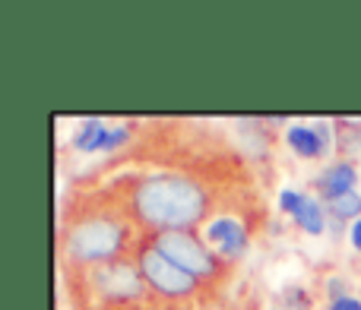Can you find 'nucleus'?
Segmentation results:
<instances>
[{"label":"nucleus","mask_w":361,"mask_h":310,"mask_svg":"<svg viewBox=\"0 0 361 310\" xmlns=\"http://www.w3.org/2000/svg\"><path fill=\"white\" fill-rule=\"evenodd\" d=\"M137 231V222L111 184L76 190L70 199H63L57 218V256L63 273H82L127 260Z\"/></svg>","instance_id":"1"},{"label":"nucleus","mask_w":361,"mask_h":310,"mask_svg":"<svg viewBox=\"0 0 361 310\" xmlns=\"http://www.w3.org/2000/svg\"><path fill=\"white\" fill-rule=\"evenodd\" d=\"M114 193L124 199L140 231H197L206 228L216 216H228L219 206L209 180L187 171H152L124 174L111 180Z\"/></svg>","instance_id":"2"},{"label":"nucleus","mask_w":361,"mask_h":310,"mask_svg":"<svg viewBox=\"0 0 361 310\" xmlns=\"http://www.w3.org/2000/svg\"><path fill=\"white\" fill-rule=\"evenodd\" d=\"M76 285L80 310H156V294L143 282L137 263H108V266L67 273Z\"/></svg>","instance_id":"3"},{"label":"nucleus","mask_w":361,"mask_h":310,"mask_svg":"<svg viewBox=\"0 0 361 310\" xmlns=\"http://www.w3.org/2000/svg\"><path fill=\"white\" fill-rule=\"evenodd\" d=\"M133 263H137L143 282L149 285V292L156 294V298L169 301V304H187V301L200 298V292H203V282L193 279V275L184 273L180 266H175L149 237H143V241L137 244Z\"/></svg>","instance_id":"4"},{"label":"nucleus","mask_w":361,"mask_h":310,"mask_svg":"<svg viewBox=\"0 0 361 310\" xmlns=\"http://www.w3.org/2000/svg\"><path fill=\"white\" fill-rule=\"evenodd\" d=\"M175 266H180L184 273H190L193 279L206 282H219L228 273V263L203 241L200 231H159V235H146Z\"/></svg>","instance_id":"5"},{"label":"nucleus","mask_w":361,"mask_h":310,"mask_svg":"<svg viewBox=\"0 0 361 310\" xmlns=\"http://www.w3.org/2000/svg\"><path fill=\"white\" fill-rule=\"evenodd\" d=\"M203 241L209 244V247L216 250L225 263H228V260H238V256L247 254L250 231H247V225L235 216V212H228V216H216L209 225H206Z\"/></svg>","instance_id":"6"},{"label":"nucleus","mask_w":361,"mask_h":310,"mask_svg":"<svg viewBox=\"0 0 361 310\" xmlns=\"http://www.w3.org/2000/svg\"><path fill=\"white\" fill-rule=\"evenodd\" d=\"M355 180H358V171L352 161H333L330 168H324V171L314 178V190L320 193L324 203H330V199L355 190Z\"/></svg>","instance_id":"7"},{"label":"nucleus","mask_w":361,"mask_h":310,"mask_svg":"<svg viewBox=\"0 0 361 310\" xmlns=\"http://www.w3.org/2000/svg\"><path fill=\"white\" fill-rule=\"evenodd\" d=\"M286 143L292 146L295 155H301V159H320L330 146L324 143V137H320L317 124H292L286 130Z\"/></svg>","instance_id":"8"},{"label":"nucleus","mask_w":361,"mask_h":310,"mask_svg":"<svg viewBox=\"0 0 361 310\" xmlns=\"http://www.w3.org/2000/svg\"><path fill=\"white\" fill-rule=\"evenodd\" d=\"M108 133L111 130L105 127V120H99V118L82 120V124L76 127V133H73V149L76 152H105Z\"/></svg>","instance_id":"9"},{"label":"nucleus","mask_w":361,"mask_h":310,"mask_svg":"<svg viewBox=\"0 0 361 310\" xmlns=\"http://www.w3.org/2000/svg\"><path fill=\"white\" fill-rule=\"evenodd\" d=\"M295 225H298L301 231H307V235H324V228H326V206H324V199L305 197V206H301L298 216H295Z\"/></svg>","instance_id":"10"},{"label":"nucleus","mask_w":361,"mask_h":310,"mask_svg":"<svg viewBox=\"0 0 361 310\" xmlns=\"http://www.w3.org/2000/svg\"><path fill=\"white\" fill-rule=\"evenodd\" d=\"M324 206H326V216H330L336 225H343V222L352 225V222L361 218V193L358 190L343 193V197L330 199V203H324Z\"/></svg>","instance_id":"11"},{"label":"nucleus","mask_w":361,"mask_h":310,"mask_svg":"<svg viewBox=\"0 0 361 310\" xmlns=\"http://www.w3.org/2000/svg\"><path fill=\"white\" fill-rule=\"evenodd\" d=\"M279 307H286V310H311V294H307L305 288L292 285V288L282 292V304Z\"/></svg>","instance_id":"12"},{"label":"nucleus","mask_w":361,"mask_h":310,"mask_svg":"<svg viewBox=\"0 0 361 310\" xmlns=\"http://www.w3.org/2000/svg\"><path fill=\"white\" fill-rule=\"evenodd\" d=\"M305 206V193L298 190H282L279 193V212H286V216H298V209Z\"/></svg>","instance_id":"13"},{"label":"nucleus","mask_w":361,"mask_h":310,"mask_svg":"<svg viewBox=\"0 0 361 310\" xmlns=\"http://www.w3.org/2000/svg\"><path fill=\"white\" fill-rule=\"evenodd\" d=\"M127 140H130V130H127V127H114L111 133H108V143H105V152H114L118 149L121 143H127Z\"/></svg>","instance_id":"14"},{"label":"nucleus","mask_w":361,"mask_h":310,"mask_svg":"<svg viewBox=\"0 0 361 310\" xmlns=\"http://www.w3.org/2000/svg\"><path fill=\"white\" fill-rule=\"evenodd\" d=\"M326 310H361V298H355V294H345V298L326 301Z\"/></svg>","instance_id":"15"},{"label":"nucleus","mask_w":361,"mask_h":310,"mask_svg":"<svg viewBox=\"0 0 361 310\" xmlns=\"http://www.w3.org/2000/svg\"><path fill=\"white\" fill-rule=\"evenodd\" d=\"M349 288H345V279H326V298L336 301V298H345Z\"/></svg>","instance_id":"16"},{"label":"nucleus","mask_w":361,"mask_h":310,"mask_svg":"<svg viewBox=\"0 0 361 310\" xmlns=\"http://www.w3.org/2000/svg\"><path fill=\"white\" fill-rule=\"evenodd\" d=\"M349 244H352V247H355L358 254H361V218H358V222H352V225H349Z\"/></svg>","instance_id":"17"},{"label":"nucleus","mask_w":361,"mask_h":310,"mask_svg":"<svg viewBox=\"0 0 361 310\" xmlns=\"http://www.w3.org/2000/svg\"><path fill=\"white\" fill-rule=\"evenodd\" d=\"M273 310H286V307H273Z\"/></svg>","instance_id":"18"}]
</instances>
